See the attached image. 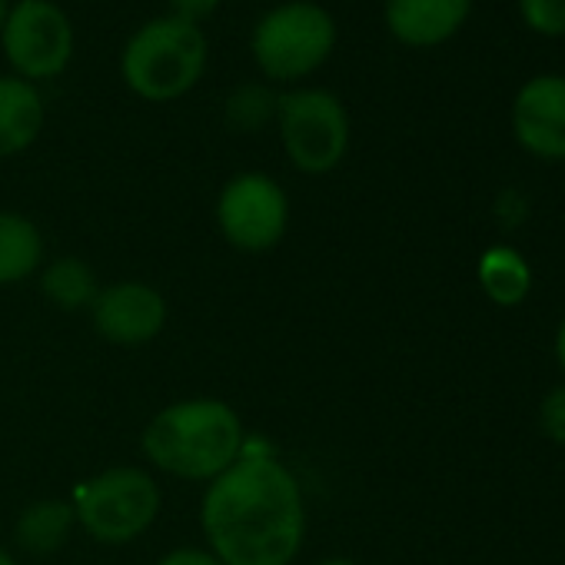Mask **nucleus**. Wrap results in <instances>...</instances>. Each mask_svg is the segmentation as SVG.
<instances>
[{
    "instance_id": "f257e3e1",
    "label": "nucleus",
    "mask_w": 565,
    "mask_h": 565,
    "mask_svg": "<svg viewBox=\"0 0 565 565\" xmlns=\"http://www.w3.org/2000/svg\"><path fill=\"white\" fill-rule=\"evenodd\" d=\"M200 525L223 565H290L307 532L300 482L269 452L243 449L210 482Z\"/></svg>"
},
{
    "instance_id": "f03ea898",
    "label": "nucleus",
    "mask_w": 565,
    "mask_h": 565,
    "mask_svg": "<svg viewBox=\"0 0 565 565\" xmlns=\"http://www.w3.org/2000/svg\"><path fill=\"white\" fill-rule=\"evenodd\" d=\"M246 449V429L220 399H183L160 409L143 429L147 459L180 479L213 482Z\"/></svg>"
},
{
    "instance_id": "7ed1b4c3",
    "label": "nucleus",
    "mask_w": 565,
    "mask_h": 565,
    "mask_svg": "<svg viewBox=\"0 0 565 565\" xmlns=\"http://www.w3.org/2000/svg\"><path fill=\"white\" fill-rule=\"evenodd\" d=\"M206 67V38L196 24L157 18L143 24L124 47L120 71L127 87L150 100L167 104L183 97Z\"/></svg>"
},
{
    "instance_id": "20e7f679",
    "label": "nucleus",
    "mask_w": 565,
    "mask_h": 565,
    "mask_svg": "<svg viewBox=\"0 0 565 565\" xmlns=\"http://www.w3.org/2000/svg\"><path fill=\"white\" fill-rule=\"evenodd\" d=\"M337 47L330 11L310 0H290L259 18L253 31V57L269 81H303L327 64Z\"/></svg>"
},
{
    "instance_id": "39448f33",
    "label": "nucleus",
    "mask_w": 565,
    "mask_h": 565,
    "mask_svg": "<svg viewBox=\"0 0 565 565\" xmlns=\"http://www.w3.org/2000/svg\"><path fill=\"white\" fill-rule=\"evenodd\" d=\"M279 140L290 163L303 173H330L350 150V114L337 94L307 87L279 94Z\"/></svg>"
},
{
    "instance_id": "423d86ee",
    "label": "nucleus",
    "mask_w": 565,
    "mask_h": 565,
    "mask_svg": "<svg viewBox=\"0 0 565 565\" xmlns=\"http://www.w3.org/2000/svg\"><path fill=\"white\" fill-rule=\"evenodd\" d=\"M74 509L97 542L124 545L153 525L160 512V486L137 466H114L84 486Z\"/></svg>"
},
{
    "instance_id": "0eeeda50",
    "label": "nucleus",
    "mask_w": 565,
    "mask_h": 565,
    "mask_svg": "<svg viewBox=\"0 0 565 565\" xmlns=\"http://www.w3.org/2000/svg\"><path fill=\"white\" fill-rule=\"evenodd\" d=\"M4 54L21 81L57 77L74 57V28L54 0H21L0 28Z\"/></svg>"
},
{
    "instance_id": "6e6552de",
    "label": "nucleus",
    "mask_w": 565,
    "mask_h": 565,
    "mask_svg": "<svg viewBox=\"0 0 565 565\" xmlns=\"http://www.w3.org/2000/svg\"><path fill=\"white\" fill-rule=\"evenodd\" d=\"M216 223L230 246L243 253H266L287 233L290 200L266 173H239L216 200Z\"/></svg>"
},
{
    "instance_id": "1a4fd4ad",
    "label": "nucleus",
    "mask_w": 565,
    "mask_h": 565,
    "mask_svg": "<svg viewBox=\"0 0 565 565\" xmlns=\"http://www.w3.org/2000/svg\"><path fill=\"white\" fill-rule=\"evenodd\" d=\"M97 333L114 347H143L167 327V300L147 282H114L100 290L94 307Z\"/></svg>"
},
{
    "instance_id": "9d476101",
    "label": "nucleus",
    "mask_w": 565,
    "mask_h": 565,
    "mask_svg": "<svg viewBox=\"0 0 565 565\" xmlns=\"http://www.w3.org/2000/svg\"><path fill=\"white\" fill-rule=\"evenodd\" d=\"M512 134L539 160H565V77H532L512 104Z\"/></svg>"
},
{
    "instance_id": "9b49d317",
    "label": "nucleus",
    "mask_w": 565,
    "mask_h": 565,
    "mask_svg": "<svg viewBox=\"0 0 565 565\" xmlns=\"http://www.w3.org/2000/svg\"><path fill=\"white\" fill-rule=\"evenodd\" d=\"M472 0H386V28L409 47L449 41L469 18Z\"/></svg>"
},
{
    "instance_id": "f8f14e48",
    "label": "nucleus",
    "mask_w": 565,
    "mask_h": 565,
    "mask_svg": "<svg viewBox=\"0 0 565 565\" xmlns=\"http://www.w3.org/2000/svg\"><path fill=\"white\" fill-rule=\"evenodd\" d=\"M44 127V104L31 81L0 77V160L28 150Z\"/></svg>"
},
{
    "instance_id": "ddd939ff",
    "label": "nucleus",
    "mask_w": 565,
    "mask_h": 565,
    "mask_svg": "<svg viewBox=\"0 0 565 565\" xmlns=\"http://www.w3.org/2000/svg\"><path fill=\"white\" fill-rule=\"evenodd\" d=\"M77 522V509L64 499H41L34 505H28L18 519V545L24 552H34V555H47V552H57L67 539H71V529Z\"/></svg>"
},
{
    "instance_id": "4468645a",
    "label": "nucleus",
    "mask_w": 565,
    "mask_h": 565,
    "mask_svg": "<svg viewBox=\"0 0 565 565\" xmlns=\"http://www.w3.org/2000/svg\"><path fill=\"white\" fill-rule=\"evenodd\" d=\"M479 287L495 307H519L532 290V269L522 253L492 246L479 259Z\"/></svg>"
},
{
    "instance_id": "2eb2a0df",
    "label": "nucleus",
    "mask_w": 565,
    "mask_h": 565,
    "mask_svg": "<svg viewBox=\"0 0 565 565\" xmlns=\"http://www.w3.org/2000/svg\"><path fill=\"white\" fill-rule=\"evenodd\" d=\"M41 230L21 213H0V282H21L41 269Z\"/></svg>"
},
{
    "instance_id": "dca6fc26",
    "label": "nucleus",
    "mask_w": 565,
    "mask_h": 565,
    "mask_svg": "<svg viewBox=\"0 0 565 565\" xmlns=\"http://www.w3.org/2000/svg\"><path fill=\"white\" fill-rule=\"evenodd\" d=\"M41 290L44 297L61 307V310H84L94 307L100 287H97V276L94 269L77 259V256H64L57 263H51L41 276Z\"/></svg>"
},
{
    "instance_id": "f3484780",
    "label": "nucleus",
    "mask_w": 565,
    "mask_h": 565,
    "mask_svg": "<svg viewBox=\"0 0 565 565\" xmlns=\"http://www.w3.org/2000/svg\"><path fill=\"white\" fill-rule=\"evenodd\" d=\"M279 107V94H273L263 84H243L226 97V124L239 134L263 130Z\"/></svg>"
},
{
    "instance_id": "a211bd4d",
    "label": "nucleus",
    "mask_w": 565,
    "mask_h": 565,
    "mask_svg": "<svg viewBox=\"0 0 565 565\" xmlns=\"http://www.w3.org/2000/svg\"><path fill=\"white\" fill-rule=\"evenodd\" d=\"M519 11L535 34L545 38L565 34V0H519Z\"/></svg>"
},
{
    "instance_id": "6ab92c4d",
    "label": "nucleus",
    "mask_w": 565,
    "mask_h": 565,
    "mask_svg": "<svg viewBox=\"0 0 565 565\" xmlns=\"http://www.w3.org/2000/svg\"><path fill=\"white\" fill-rule=\"evenodd\" d=\"M539 429L565 446V386H555L552 393H545V399L539 403Z\"/></svg>"
},
{
    "instance_id": "aec40b11",
    "label": "nucleus",
    "mask_w": 565,
    "mask_h": 565,
    "mask_svg": "<svg viewBox=\"0 0 565 565\" xmlns=\"http://www.w3.org/2000/svg\"><path fill=\"white\" fill-rule=\"evenodd\" d=\"M216 8H220V0H170V18H177V21H186V24H196L200 28V21H206V18H213L216 14Z\"/></svg>"
},
{
    "instance_id": "412c9836",
    "label": "nucleus",
    "mask_w": 565,
    "mask_h": 565,
    "mask_svg": "<svg viewBox=\"0 0 565 565\" xmlns=\"http://www.w3.org/2000/svg\"><path fill=\"white\" fill-rule=\"evenodd\" d=\"M157 565H223V562L213 552H203V548H173Z\"/></svg>"
},
{
    "instance_id": "4be33fe9",
    "label": "nucleus",
    "mask_w": 565,
    "mask_h": 565,
    "mask_svg": "<svg viewBox=\"0 0 565 565\" xmlns=\"http://www.w3.org/2000/svg\"><path fill=\"white\" fill-rule=\"evenodd\" d=\"M555 360H558V366H562V373H565V317H562L558 333H555Z\"/></svg>"
},
{
    "instance_id": "5701e85b",
    "label": "nucleus",
    "mask_w": 565,
    "mask_h": 565,
    "mask_svg": "<svg viewBox=\"0 0 565 565\" xmlns=\"http://www.w3.org/2000/svg\"><path fill=\"white\" fill-rule=\"evenodd\" d=\"M8 14H11V4H8V0H0V28H4Z\"/></svg>"
},
{
    "instance_id": "b1692460",
    "label": "nucleus",
    "mask_w": 565,
    "mask_h": 565,
    "mask_svg": "<svg viewBox=\"0 0 565 565\" xmlns=\"http://www.w3.org/2000/svg\"><path fill=\"white\" fill-rule=\"evenodd\" d=\"M317 565H356V562H350V558H327V562H317Z\"/></svg>"
},
{
    "instance_id": "393cba45",
    "label": "nucleus",
    "mask_w": 565,
    "mask_h": 565,
    "mask_svg": "<svg viewBox=\"0 0 565 565\" xmlns=\"http://www.w3.org/2000/svg\"><path fill=\"white\" fill-rule=\"evenodd\" d=\"M0 565H18V562H14V558H11V555L4 552V548H0Z\"/></svg>"
}]
</instances>
